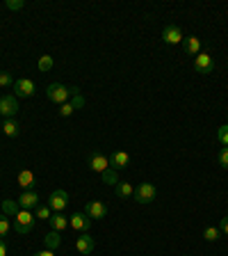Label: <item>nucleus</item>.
<instances>
[{
	"mask_svg": "<svg viewBox=\"0 0 228 256\" xmlns=\"http://www.w3.org/2000/svg\"><path fill=\"white\" fill-rule=\"evenodd\" d=\"M34 220H37V218H34L30 210H23V208H21V210L16 213L14 226H11V229H14L18 236H27L32 229H34Z\"/></svg>",
	"mask_w": 228,
	"mask_h": 256,
	"instance_id": "nucleus-1",
	"label": "nucleus"
},
{
	"mask_svg": "<svg viewBox=\"0 0 228 256\" xmlns=\"http://www.w3.org/2000/svg\"><path fill=\"white\" fill-rule=\"evenodd\" d=\"M46 96H48V101L57 103V106H64V103L71 98V90L64 87L62 82H50V85L46 87Z\"/></svg>",
	"mask_w": 228,
	"mask_h": 256,
	"instance_id": "nucleus-2",
	"label": "nucleus"
},
{
	"mask_svg": "<svg viewBox=\"0 0 228 256\" xmlns=\"http://www.w3.org/2000/svg\"><path fill=\"white\" fill-rule=\"evenodd\" d=\"M18 114V98L14 94L0 96V117L2 119H16Z\"/></svg>",
	"mask_w": 228,
	"mask_h": 256,
	"instance_id": "nucleus-3",
	"label": "nucleus"
},
{
	"mask_svg": "<svg viewBox=\"0 0 228 256\" xmlns=\"http://www.w3.org/2000/svg\"><path fill=\"white\" fill-rule=\"evenodd\" d=\"M91 224H94V220H91L85 210H75L69 218V226L73 231H78V234H87V231L91 229Z\"/></svg>",
	"mask_w": 228,
	"mask_h": 256,
	"instance_id": "nucleus-4",
	"label": "nucleus"
},
{
	"mask_svg": "<svg viewBox=\"0 0 228 256\" xmlns=\"http://www.w3.org/2000/svg\"><path fill=\"white\" fill-rule=\"evenodd\" d=\"M48 206H50V210L53 213H64V208L69 206V192L66 190H53L50 194H48Z\"/></svg>",
	"mask_w": 228,
	"mask_h": 256,
	"instance_id": "nucleus-5",
	"label": "nucleus"
},
{
	"mask_svg": "<svg viewBox=\"0 0 228 256\" xmlns=\"http://www.w3.org/2000/svg\"><path fill=\"white\" fill-rule=\"evenodd\" d=\"M155 194H158V190H155L153 183H139L137 188H135V202L137 204H151L155 199Z\"/></svg>",
	"mask_w": 228,
	"mask_h": 256,
	"instance_id": "nucleus-6",
	"label": "nucleus"
},
{
	"mask_svg": "<svg viewBox=\"0 0 228 256\" xmlns=\"http://www.w3.org/2000/svg\"><path fill=\"white\" fill-rule=\"evenodd\" d=\"M183 39H185V34H183V30L178 26H174V23L165 26V30H162V42H165L167 46H178V44H183Z\"/></svg>",
	"mask_w": 228,
	"mask_h": 256,
	"instance_id": "nucleus-7",
	"label": "nucleus"
},
{
	"mask_svg": "<svg viewBox=\"0 0 228 256\" xmlns=\"http://www.w3.org/2000/svg\"><path fill=\"white\" fill-rule=\"evenodd\" d=\"M213 69H215V60H213V55H208L206 50H201V53L194 58V71L197 74H203V76H208V74H213Z\"/></svg>",
	"mask_w": 228,
	"mask_h": 256,
	"instance_id": "nucleus-8",
	"label": "nucleus"
},
{
	"mask_svg": "<svg viewBox=\"0 0 228 256\" xmlns=\"http://www.w3.org/2000/svg\"><path fill=\"white\" fill-rule=\"evenodd\" d=\"M34 92H37V85L32 82L30 78H21L14 82V96L16 98H30V96H34Z\"/></svg>",
	"mask_w": 228,
	"mask_h": 256,
	"instance_id": "nucleus-9",
	"label": "nucleus"
},
{
	"mask_svg": "<svg viewBox=\"0 0 228 256\" xmlns=\"http://www.w3.org/2000/svg\"><path fill=\"white\" fill-rule=\"evenodd\" d=\"M16 202H18V206H21L23 210H32V208L41 206V197H39L37 190H25V192H21V197L16 199Z\"/></svg>",
	"mask_w": 228,
	"mask_h": 256,
	"instance_id": "nucleus-10",
	"label": "nucleus"
},
{
	"mask_svg": "<svg viewBox=\"0 0 228 256\" xmlns=\"http://www.w3.org/2000/svg\"><path fill=\"white\" fill-rule=\"evenodd\" d=\"M89 170L96 172V174H103L105 170H110V158L105 154H101V151L89 154Z\"/></svg>",
	"mask_w": 228,
	"mask_h": 256,
	"instance_id": "nucleus-11",
	"label": "nucleus"
},
{
	"mask_svg": "<svg viewBox=\"0 0 228 256\" xmlns=\"http://www.w3.org/2000/svg\"><path fill=\"white\" fill-rule=\"evenodd\" d=\"M80 108H85V98H82V94H75V96H71L64 106H59V117H71Z\"/></svg>",
	"mask_w": 228,
	"mask_h": 256,
	"instance_id": "nucleus-12",
	"label": "nucleus"
},
{
	"mask_svg": "<svg viewBox=\"0 0 228 256\" xmlns=\"http://www.w3.org/2000/svg\"><path fill=\"white\" fill-rule=\"evenodd\" d=\"M75 250H78L80 254H85V256L94 254V250H96V238H91L89 234H80L78 238H75Z\"/></svg>",
	"mask_w": 228,
	"mask_h": 256,
	"instance_id": "nucleus-13",
	"label": "nucleus"
},
{
	"mask_svg": "<svg viewBox=\"0 0 228 256\" xmlns=\"http://www.w3.org/2000/svg\"><path fill=\"white\" fill-rule=\"evenodd\" d=\"M130 154L128 151H114V154L110 156V167L112 170H117V172H121V170H126L128 165H130Z\"/></svg>",
	"mask_w": 228,
	"mask_h": 256,
	"instance_id": "nucleus-14",
	"label": "nucleus"
},
{
	"mask_svg": "<svg viewBox=\"0 0 228 256\" xmlns=\"http://www.w3.org/2000/svg\"><path fill=\"white\" fill-rule=\"evenodd\" d=\"M85 213L89 215L91 220H103L107 215V206L103 202H96V199H94V202H87L85 204Z\"/></svg>",
	"mask_w": 228,
	"mask_h": 256,
	"instance_id": "nucleus-15",
	"label": "nucleus"
},
{
	"mask_svg": "<svg viewBox=\"0 0 228 256\" xmlns=\"http://www.w3.org/2000/svg\"><path fill=\"white\" fill-rule=\"evenodd\" d=\"M16 181H18V186H21V190H34V186H37V176H34V172L32 170H21L18 172V176H16Z\"/></svg>",
	"mask_w": 228,
	"mask_h": 256,
	"instance_id": "nucleus-16",
	"label": "nucleus"
},
{
	"mask_svg": "<svg viewBox=\"0 0 228 256\" xmlns=\"http://www.w3.org/2000/svg\"><path fill=\"white\" fill-rule=\"evenodd\" d=\"M0 130H2V135H5V138L14 140V138H18V135H21V124L16 122V119H2Z\"/></svg>",
	"mask_w": 228,
	"mask_h": 256,
	"instance_id": "nucleus-17",
	"label": "nucleus"
},
{
	"mask_svg": "<svg viewBox=\"0 0 228 256\" xmlns=\"http://www.w3.org/2000/svg\"><path fill=\"white\" fill-rule=\"evenodd\" d=\"M183 48H185L187 55H194V58H197V55L203 50V44H201V39L199 37H192L190 34V37L183 39Z\"/></svg>",
	"mask_w": 228,
	"mask_h": 256,
	"instance_id": "nucleus-18",
	"label": "nucleus"
},
{
	"mask_svg": "<svg viewBox=\"0 0 228 256\" xmlns=\"http://www.w3.org/2000/svg\"><path fill=\"white\" fill-rule=\"evenodd\" d=\"M114 194H117L119 199H133V194H135V190H133V183H121L119 181L117 186H114Z\"/></svg>",
	"mask_w": 228,
	"mask_h": 256,
	"instance_id": "nucleus-19",
	"label": "nucleus"
},
{
	"mask_svg": "<svg viewBox=\"0 0 228 256\" xmlns=\"http://www.w3.org/2000/svg\"><path fill=\"white\" fill-rule=\"evenodd\" d=\"M48 222H50L53 231H59V234H62V231L66 229V226H69V218H66L64 213H53V218L48 220Z\"/></svg>",
	"mask_w": 228,
	"mask_h": 256,
	"instance_id": "nucleus-20",
	"label": "nucleus"
},
{
	"mask_svg": "<svg viewBox=\"0 0 228 256\" xmlns=\"http://www.w3.org/2000/svg\"><path fill=\"white\" fill-rule=\"evenodd\" d=\"M43 245H46V250H50V252L59 250V245H62V234H59V231H50V234L43 238Z\"/></svg>",
	"mask_w": 228,
	"mask_h": 256,
	"instance_id": "nucleus-21",
	"label": "nucleus"
},
{
	"mask_svg": "<svg viewBox=\"0 0 228 256\" xmlns=\"http://www.w3.org/2000/svg\"><path fill=\"white\" fill-rule=\"evenodd\" d=\"M0 206H2V215H11V218H16V213L21 210V206H18L16 199H5Z\"/></svg>",
	"mask_w": 228,
	"mask_h": 256,
	"instance_id": "nucleus-22",
	"label": "nucleus"
},
{
	"mask_svg": "<svg viewBox=\"0 0 228 256\" xmlns=\"http://www.w3.org/2000/svg\"><path fill=\"white\" fill-rule=\"evenodd\" d=\"M222 229H219V226H206V229H203V238L208 240V242H217L219 238H222Z\"/></svg>",
	"mask_w": 228,
	"mask_h": 256,
	"instance_id": "nucleus-23",
	"label": "nucleus"
},
{
	"mask_svg": "<svg viewBox=\"0 0 228 256\" xmlns=\"http://www.w3.org/2000/svg\"><path fill=\"white\" fill-rule=\"evenodd\" d=\"M101 178H103V183H105V186H117V183H119V172L110 167V170H105L101 174Z\"/></svg>",
	"mask_w": 228,
	"mask_h": 256,
	"instance_id": "nucleus-24",
	"label": "nucleus"
},
{
	"mask_svg": "<svg viewBox=\"0 0 228 256\" xmlns=\"http://www.w3.org/2000/svg\"><path fill=\"white\" fill-rule=\"evenodd\" d=\"M37 66H39V71H41V74H46V71H50L55 66V60L50 58V55H41V58H39V62H37Z\"/></svg>",
	"mask_w": 228,
	"mask_h": 256,
	"instance_id": "nucleus-25",
	"label": "nucleus"
},
{
	"mask_svg": "<svg viewBox=\"0 0 228 256\" xmlns=\"http://www.w3.org/2000/svg\"><path fill=\"white\" fill-rule=\"evenodd\" d=\"M34 218H37V220H46V222H48V220L53 218V210H50V206H37V208H34Z\"/></svg>",
	"mask_w": 228,
	"mask_h": 256,
	"instance_id": "nucleus-26",
	"label": "nucleus"
},
{
	"mask_svg": "<svg viewBox=\"0 0 228 256\" xmlns=\"http://www.w3.org/2000/svg\"><path fill=\"white\" fill-rule=\"evenodd\" d=\"M9 231H11V224L7 220V215H0V238H5Z\"/></svg>",
	"mask_w": 228,
	"mask_h": 256,
	"instance_id": "nucleus-27",
	"label": "nucleus"
},
{
	"mask_svg": "<svg viewBox=\"0 0 228 256\" xmlns=\"http://www.w3.org/2000/svg\"><path fill=\"white\" fill-rule=\"evenodd\" d=\"M14 82H16V80L14 78H11V74H9V71H0V87H14Z\"/></svg>",
	"mask_w": 228,
	"mask_h": 256,
	"instance_id": "nucleus-28",
	"label": "nucleus"
},
{
	"mask_svg": "<svg viewBox=\"0 0 228 256\" xmlns=\"http://www.w3.org/2000/svg\"><path fill=\"white\" fill-rule=\"evenodd\" d=\"M5 7L9 12H18L25 7V0H5Z\"/></svg>",
	"mask_w": 228,
	"mask_h": 256,
	"instance_id": "nucleus-29",
	"label": "nucleus"
},
{
	"mask_svg": "<svg viewBox=\"0 0 228 256\" xmlns=\"http://www.w3.org/2000/svg\"><path fill=\"white\" fill-rule=\"evenodd\" d=\"M217 140L224 144V146H228V124L219 126V130H217Z\"/></svg>",
	"mask_w": 228,
	"mask_h": 256,
	"instance_id": "nucleus-30",
	"label": "nucleus"
},
{
	"mask_svg": "<svg viewBox=\"0 0 228 256\" xmlns=\"http://www.w3.org/2000/svg\"><path fill=\"white\" fill-rule=\"evenodd\" d=\"M217 160H219V165H222L224 170H228V146H222V151H219Z\"/></svg>",
	"mask_w": 228,
	"mask_h": 256,
	"instance_id": "nucleus-31",
	"label": "nucleus"
},
{
	"mask_svg": "<svg viewBox=\"0 0 228 256\" xmlns=\"http://www.w3.org/2000/svg\"><path fill=\"white\" fill-rule=\"evenodd\" d=\"M219 229H222V234H226V236H228V215L222 220V222H219Z\"/></svg>",
	"mask_w": 228,
	"mask_h": 256,
	"instance_id": "nucleus-32",
	"label": "nucleus"
},
{
	"mask_svg": "<svg viewBox=\"0 0 228 256\" xmlns=\"http://www.w3.org/2000/svg\"><path fill=\"white\" fill-rule=\"evenodd\" d=\"M0 256H7V242H5V238H0Z\"/></svg>",
	"mask_w": 228,
	"mask_h": 256,
	"instance_id": "nucleus-33",
	"label": "nucleus"
},
{
	"mask_svg": "<svg viewBox=\"0 0 228 256\" xmlns=\"http://www.w3.org/2000/svg\"><path fill=\"white\" fill-rule=\"evenodd\" d=\"M34 256H55V252H50V250H41V252H37Z\"/></svg>",
	"mask_w": 228,
	"mask_h": 256,
	"instance_id": "nucleus-34",
	"label": "nucleus"
}]
</instances>
